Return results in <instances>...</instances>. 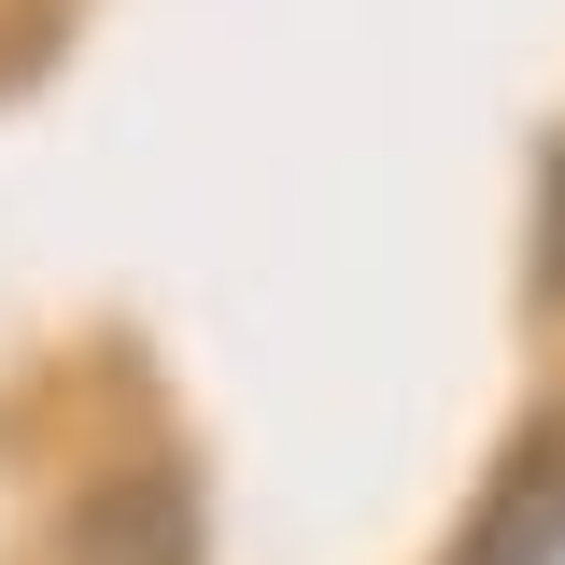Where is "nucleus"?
<instances>
[{"instance_id": "f03ea898", "label": "nucleus", "mask_w": 565, "mask_h": 565, "mask_svg": "<svg viewBox=\"0 0 565 565\" xmlns=\"http://www.w3.org/2000/svg\"><path fill=\"white\" fill-rule=\"evenodd\" d=\"M452 565H565V411H537L509 452H494V481H481V509H467Z\"/></svg>"}, {"instance_id": "f257e3e1", "label": "nucleus", "mask_w": 565, "mask_h": 565, "mask_svg": "<svg viewBox=\"0 0 565 565\" xmlns=\"http://www.w3.org/2000/svg\"><path fill=\"white\" fill-rule=\"evenodd\" d=\"M57 565H212L199 481H184V467H114V481H85L71 523H57Z\"/></svg>"}, {"instance_id": "7ed1b4c3", "label": "nucleus", "mask_w": 565, "mask_h": 565, "mask_svg": "<svg viewBox=\"0 0 565 565\" xmlns=\"http://www.w3.org/2000/svg\"><path fill=\"white\" fill-rule=\"evenodd\" d=\"M537 297L565 311V141H552V170H537Z\"/></svg>"}]
</instances>
